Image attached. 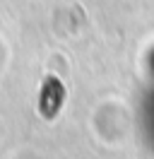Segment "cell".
Masks as SVG:
<instances>
[{"label": "cell", "mask_w": 154, "mask_h": 159, "mask_svg": "<svg viewBox=\"0 0 154 159\" xmlns=\"http://www.w3.org/2000/svg\"><path fill=\"white\" fill-rule=\"evenodd\" d=\"M60 99H63V87H60V82L51 77L43 84V97H41V111L46 118H53V113L60 109Z\"/></svg>", "instance_id": "1"}]
</instances>
